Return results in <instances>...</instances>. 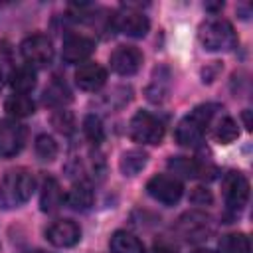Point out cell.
I'll return each instance as SVG.
<instances>
[{
  "instance_id": "cell-5",
  "label": "cell",
  "mask_w": 253,
  "mask_h": 253,
  "mask_svg": "<svg viewBox=\"0 0 253 253\" xmlns=\"http://www.w3.org/2000/svg\"><path fill=\"white\" fill-rule=\"evenodd\" d=\"M20 51H22V57L26 59V63H30V67H45L51 63V57H53L51 40L43 34L28 36L22 42Z\"/></svg>"
},
{
  "instance_id": "cell-26",
  "label": "cell",
  "mask_w": 253,
  "mask_h": 253,
  "mask_svg": "<svg viewBox=\"0 0 253 253\" xmlns=\"http://www.w3.org/2000/svg\"><path fill=\"white\" fill-rule=\"evenodd\" d=\"M51 125H53L59 132H65V134H69V132L73 130V126H75L71 113H69V111H65V109L57 111V113L51 117Z\"/></svg>"
},
{
  "instance_id": "cell-20",
  "label": "cell",
  "mask_w": 253,
  "mask_h": 253,
  "mask_svg": "<svg viewBox=\"0 0 253 253\" xmlns=\"http://www.w3.org/2000/svg\"><path fill=\"white\" fill-rule=\"evenodd\" d=\"M168 168L174 170V174H180L184 178H196V176L204 178V172H206V168L200 162H196L194 158H186V156L170 158L168 160Z\"/></svg>"
},
{
  "instance_id": "cell-2",
  "label": "cell",
  "mask_w": 253,
  "mask_h": 253,
  "mask_svg": "<svg viewBox=\"0 0 253 253\" xmlns=\"http://www.w3.org/2000/svg\"><path fill=\"white\" fill-rule=\"evenodd\" d=\"M213 117L211 105L196 107L188 117H184L176 126V140L182 146H198L208 130V125Z\"/></svg>"
},
{
  "instance_id": "cell-32",
  "label": "cell",
  "mask_w": 253,
  "mask_h": 253,
  "mask_svg": "<svg viewBox=\"0 0 253 253\" xmlns=\"http://www.w3.org/2000/svg\"><path fill=\"white\" fill-rule=\"evenodd\" d=\"M0 87H2V71H0Z\"/></svg>"
},
{
  "instance_id": "cell-30",
  "label": "cell",
  "mask_w": 253,
  "mask_h": 253,
  "mask_svg": "<svg viewBox=\"0 0 253 253\" xmlns=\"http://www.w3.org/2000/svg\"><path fill=\"white\" fill-rule=\"evenodd\" d=\"M192 253H215L213 249H196V251H192Z\"/></svg>"
},
{
  "instance_id": "cell-4",
  "label": "cell",
  "mask_w": 253,
  "mask_h": 253,
  "mask_svg": "<svg viewBox=\"0 0 253 253\" xmlns=\"http://www.w3.org/2000/svg\"><path fill=\"white\" fill-rule=\"evenodd\" d=\"M128 132H130V138L134 142L158 144L162 140V136H164V125L154 115H150L146 111H138L130 121Z\"/></svg>"
},
{
  "instance_id": "cell-3",
  "label": "cell",
  "mask_w": 253,
  "mask_h": 253,
  "mask_svg": "<svg viewBox=\"0 0 253 253\" xmlns=\"http://www.w3.org/2000/svg\"><path fill=\"white\" fill-rule=\"evenodd\" d=\"M198 38H200V43L208 51H225V49H231L235 45L233 26L221 18H213V20L204 22L200 26Z\"/></svg>"
},
{
  "instance_id": "cell-29",
  "label": "cell",
  "mask_w": 253,
  "mask_h": 253,
  "mask_svg": "<svg viewBox=\"0 0 253 253\" xmlns=\"http://www.w3.org/2000/svg\"><path fill=\"white\" fill-rule=\"evenodd\" d=\"M243 121H245V126L251 128V119H249V111H243Z\"/></svg>"
},
{
  "instance_id": "cell-18",
  "label": "cell",
  "mask_w": 253,
  "mask_h": 253,
  "mask_svg": "<svg viewBox=\"0 0 253 253\" xmlns=\"http://www.w3.org/2000/svg\"><path fill=\"white\" fill-rule=\"evenodd\" d=\"M10 87L16 93H20V95L30 93L36 87V71H34V67L22 65V67L12 69V73H10Z\"/></svg>"
},
{
  "instance_id": "cell-21",
  "label": "cell",
  "mask_w": 253,
  "mask_h": 253,
  "mask_svg": "<svg viewBox=\"0 0 253 253\" xmlns=\"http://www.w3.org/2000/svg\"><path fill=\"white\" fill-rule=\"evenodd\" d=\"M4 107H6V111H8L12 117H16V119L30 117V115H34V111H36L34 101H32L28 95H20V93L8 97Z\"/></svg>"
},
{
  "instance_id": "cell-16",
  "label": "cell",
  "mask_w": 253,
  "mask_h": 253,
  "mask_svg": "<svg viewBox=\"0 0 253 253\" xmlns=\"http://www.w3.org/2000/svg\"><path fill=\"white\" fill-rule=\"evenodd\" d=\"M67 206L75 211H85L91 208L93 204V190L87 182H77L71 186V190L67 192Z\"/></svg>"
},
{
  "instance_id": "cell-17",
  "label": "cell",
  "mask_w": 253,
  "mask_h": 253,
  "mask_svg": "<svg viewBox=\"0 0 253 253\" xmlns=\"http://www.w3.org/2000/svg\"><path fill=\"white\" fill-rule=\"evenodd\" d=\"M111 253H144L142 241L128 231H115L109 241Z\"/></svg>"
},
{
  "instance_id": "cell-28",
  "label": "cell",
  "mask_w": 253,
  "mask_h": 253,
  "mask_svg": "<svg viewBox=\"0 0 253 253\" xmlns=\"http://www.w3.org/2000/svg\"><path fill=\"white\" fill-rule=\"evenodd\" d=\"M190 200H192L194 204H198V206H200V204H210V202H211V194H210L206 188H194Z\"/></svg>"
},
{
  "instance_id": "cell-23",
  "label": "cell",
  "mask_w": 253,
  "mask_h": 253,
  "mask_svg": "<svg viewBox=\"0 0 253 253\" xmlns=\"http://www.w3.org/2000/svg\"><path fill=\"white\" fill-rule=\"evenodd\" d=\"M237 136H239V126H237V123H235L231 117H223V119L217 123L215 138H217L221 144H229V142H233Z\"/></svg>"
},
{
  "instance_id": "cell-15",
  "label": "cell",
  "mask_w": 253,
  "mask_h": 253,
  "mask_svg": "<svg viewBox=\"0 0 253 253\" xmlns=\"http://www.w3.org/2000/svg\"><path fill=\"white\" fill-rule=\"evenodd\" d=\"M63 202V192L57 184L55 178H45L43 186H42V196H40V206H42V211H47V213H53Z\"/></svg>"
},
{
  "instance_id": "cell-19",
  "label": "cell",
  "mask_w": 253,
  "mask_h": 253,
  "mask_svg": "<svg viewBox=\"0 0 253 253\" xmlns=\"http://www.w3.org/2000/svg\"><path fill=\"white\" fill-rule=\"evenodd\" d=\"M148 162V154L140 148H132V150H126L123 152L121 160H119V168L125 176H136Z\"/></svg>"
},
{
  "instance_id": "cell-22",
  "label": "cell",
  "mask_w": 253,
  "mask_h": 253,
  "mask_svg": "<svg viewBox=\"0 0 253 253\" xmlns=\"http://www.w3.org/2000/svg\"><path fill=\"white\" fill-rule=\"evenodd\" d=\"M221 253H251V241L245 233H227L219 241Z\"/></svg>"
},
{
  "instance_id": "cell-7",
  "label": "cell",
  "mask_w": 253,
  "mask_h": 253,
  "mask_svg": "<svg viewBox=\"0 0 253 253\" xmlns=\"http://www.w3.org/2000/svg\"><path fill=\"white\" fill-rule=\"evenodd\" d=\"M178 233L186 241H202L211 233V217L204 211H186L178 223H176Z\"/></svg>"
},
{
  "instance_id": "cell-31",
  "label": "cell",
  "mask_w": 253,
  "mask_h": 253,
  "mask_svg": "<svg viewBox=\"0 0 253 253\" xmlns=\"http://www.w3.org/2000/svg\"><path fill=\"white\" fill-rule=\"evenodd\" d=\"M28 253H47V251H40V249H38V251H28Z\"/></svg>"
},
{
  "instance_id": "cell-14",
  "label": "cell",
  "mask_w": 253,
  "mask_h": 253,
  "mask_svg": "<svg viewBox=\"0 0 253 253\" xmlns=\"http://www.w3.org/2000/svg\"><path fill=\"white\" fill-rule=\"evenodd\" d=\"M107 71L99 63H83L75 71V83L83 91H97L105 85Z\"/></svg>"
},
{
  "instance_id": "cell-1",
  "label": "cell",
  "mask_w": 253,
  "mask_h": 253,
  "mask_svg": "<svg viewBox=\"0 0 253 253\" xmlns=\"http://www.w3.org/2000/svg\"><path fill=\"white\" fill-rule=\"evenodd\" d=\"M36 180L26 168L10 170L0 184V204L4 208H16L30 200Z\"/></svg>"
},
{
  "instance_id": "cell-12",
  "label": "cell",
  "mask_w": 253,
  "mask_h": 253,
  "mask_svg": "<svg viewBox=\"0 0 253 253\" xmlns=\"http://www.w3.org/2000/svg\"><path fill=\"white\" fill-rule=\"evenodd\" d=\"M95 49V43L91 38H85L81 34H71L63 40L61 47V57L65 63H79L87 59Z\"/></svg>"
},
{
  "instance_id": "cell-11",
  "label": "cell",
  "mask_w": 253,
  "mask_h": 253,
  "mask_svg": "<svg viewBox=\"0 0 253 253\" xmlns=\"http://www.w3.org/2000/svg\"><path fill=\"white\" fill-rule=\"evenodd\" d=\"M142 65V53L134 45H119L111 53V67L119 75H134Z\"/></svg>"
},
{
  "instance_id": "cell-27",
  "label": "cell",
  "mask_w": 253,
  "mask_h": 253,
  "mask_svg": "<svg viewBox=\"0 0 253 253\" xmlns=\"http://www.w3.org/2000/svg\"><path fill=\"white\" fill-rule=\"evenodd\" d=\"M63 101H69V91L65 89V85H59V83H53L51 87L45 89V103H51V105H61Z\"/></svg>"
},
{
  "instance_id": "cell-8",
  "label": "cell",
  "mask_w": 253,
  "mask_h": 253,
  "mask_svg": "<svg viewBox=\"0 0 253 253\" xmlns=\"http://www.w3.org/2000/svg\"><path fill=\"white\" fill-rule=\"evenodd\" d=\"M24 126L18 125L12 119H4L0 121V156L2 158H10L14 154H18L24 146Z\"/></svg>"
},
{
  "instance_id": "cell-10",
  "label": "cell",
  "mask_w": 253,
  "mask_h": 253,
  "mask_svg": "<svg viewBox=\"0 0 253 253\" xmlns=\"http://www.w3.org/2000/svg\"><path fill=\"white\" fill-rule=\"evenodd\" d=\"M115 26H117L119 32L130 36V38H142V36H146L148 28H150V22L142 12L132 10L130 6H126L125 10H121L115 16Z\"/></svg>"
},
{
  "instance_id": "cell-9",
  "label": "cell",
  "mask_w": 253,
  "mask_h": 253,
  "mask_svg": "<svg viewBox=\"0 0 253 253\" xmlns=\"http://www.w3.org/2000/svg\"><path fill=\"white\" fill-rule=\"evenodd\" d=\"M223 198L229 208L241 210L249 198V182L241 172H229L223 178Z\"/></svg>"
},
{
  "instance_id": "cell-13",
  "label": "cell",
  "mask_w": 253,
  "mask_h": 253,
  "mask_svg": "<svg viewBox=\"0 0 253 253\" xmlns=\"http://www.w3.org/2000/svg\"><path fill=\"white\" fill-rule=\"evenodd\" d=\"M45 237L55 247H71L81 239V229H79V225L75 221L61 219V221H55L45 231Z\"/></svg>"
},
{
  "instance_id": "cell-24",
  "label": "cell",
  "mask_w": 253,
  "mask_h": 253,
  "mask_svg": "<svg viewBox=\"0 0 253 253\" xmlns=\"http://www.w3.org/2000/svg\"><path fill=\"white\" fill-rule=\"evenodd\" d=\"M36 154L43 162H51L57 156V142L49 134H40L36 138Z\"/></svg>"
},
{
  "instance_id": "cell-25",
  "label": "cell",
  "mask_w": 253,
  "mask_h": 253,
  "mask_svg": "<svg viewBox=\"0 0 253 253\" xmlns=\"http://www.w3.org/2000/svg\"><path fill=\"white\" fill-rule=\"evenodd\" d=\"M83 132H85V136H87L91 142H95V144H99V142L105 138L103 123H101V119H99L97 115H87V117H85V121H83Z\"/></svg>"
},
{
  "instance_id": "cell-6",
  "label": "cell",
  "mask_w": 253,
  "mask_h": 253,
  "mask_svg": "<svg viewBox=\"0 0 253 253\" xmlns=\"http://www.w3.org/2000/svg\"><path fill=\"white\" fill-rule=\"evenodd\" d=\"M146 192L156 200V202H162L166 206H172L176 204L182 194H184V188H182V182L176 178V176H168V174H158V176H152L146 184Z\"/></svg>"
}]
</instances>
